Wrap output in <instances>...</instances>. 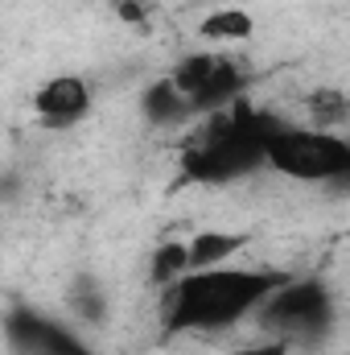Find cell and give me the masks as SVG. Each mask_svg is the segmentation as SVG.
<instances>
[{
  "mask_svg": "<svg viewBox=\"0 0 350 355\" xmlns=\"http://www.w3.org/2000/svg\"><path fill=\"white\" fill-rule=\"evenodd\" d=\"M284 272H252V268H194L177 277L165 297V335L181 331H223L260 310V302L280 289Z\"/></svg>",
  "mask_w": 350,
  "mask_h": 355,
  "instance_id": "obj_1",
  "label": "cell"
},
{
  "mask_svg": "<svg viewBox=\"0 0 350 355\" xmlns=\"http://www.w3.org/2000/svg\"><path fill=\"white\" fill-rule=\"evenodd\" d=\"M264 166H272L276 174H284V178H301V182L347 178L350 174V145L338 132L280 124L268 137V145H264Z\"/></svg>",
  "mask_w": 350,
  "mask_h": 355,
  "instance_id": "obj_2",
  "label": "cell"
},
{
  "mask_svg": "<svg viewBox=\"0 0 350 355\" xmlns=\"http://www.w3.org/2000/svg\"><path fill=\"white\" fill-rule=\"evenodd\" d=\"M260 322L280 339L322 335L334 322V297L322 281H284L260 302Z\"/></svg>",
  "mask_w": 350,
  "mask_h": 355,
  "instance_id": "obj_3",
  "label": "cell"
},
{
  "mask_svg": "<svg viewBox=\"0 0 350 355\" xmlns=\"http://www.w3.org/2000/svg\"><path fill=\"white\" fill-rule=\"evenodd\" d=\"M4 339L17 355H91L79 335H71L62 322L37 314V310H8L4 314Z\"/></svg>",
  "mask_w": 350,
  "mask_h": 355,
  "instance_id": "obj_4",
  "label": "cell"
},
{
  "mask_svg": "<svg viewBox=\"0 0 350 355\" xmlns=\"http://www.w3.org/2000/svg\"><path fill=\"white\" fill-rule=\"evenodd\" d=\"M91 83L79 75H54L46 79L37 95H33V116L42 128H54V132H66L75 128L79 120H87L91 112Z\"/></svg>",
  "mask_w": 350,
  "mask_h": 355,
  "instance_id": "obj_5",
  "label": "cell"
},
{
  "mask_svg": "<svg viewBox=\"0 0 350 355\" xmlns=\"http://www.w3.org/2000/svg\"><path fill=\"white\" fill-rule=\"evenodd\" d=\"M243 87H248V71H243L235 58L219 54L214 67H210V75H206V83H202V91L190 99V112H202V116L223 112V107H231V103L239 99Z\"/></svg>",
  "mask_w": 350,
  "mask_h": 355,
  "instance_id": "obj_6",
  "label": "cell"
},
{
  "mask_svg": "<svg viewBox=\"0 0 350 355\" xmlns=\"http://www.w3.org/2000/svg\"><path fill=\"white\" fill-rule=\"evenodd\" d=\"M243 244H248L243 232H198V236L185 244L190 272H194V268H219L227 257H235Z\"/></svg>",
  "mask_w": 350,
  "mask_h": 355,
  "instance_id": "obj_7",
  "label": "cell"
},
{
  "mask_svg": "<svg viewBox=\"0 0 350 355\" xmlns=\"http://www.w3.org/2000/svg\"><path fill=\"white\" fill-rule=\"evenodd\" d=\"M252 33H256V21H252V12H243V8L206 12L202 25H198V37H206V42H248Z\"/></svg>",
  "mask_w": 350,
  "mask_h": 355,
  "instance_id": "obj_8",
  "label": "cell"
},
{
  "mask_svg": "<svg viewBox=\"0 0 350 355\" xmlns=\"http://www.w3.org/2000/svg\"><path fill=\"white\" fill-rule=\"evenodd\" d=\"M145 116H149L153 124H181V120H190L194 112H190V103L174 91L169 79H157L153 87L145 91Z\"/></svg>",
  "mask_w": 350,
  "mask_h": 355,
  "instance_id": "obj_9",
  "label": "cell"
},
{
  "mask_svg": "<svg viewBox=\"0 0 350 355\" xmlns=\"http://www.w3.org/2000/svg\"><path fill=\"white\" fill-rule=\"evenodd\" d=\"M214 50H202V54H185L181 62H177L174 71H169V83H174V91L190 103L198 91H202V83H206V75H210V67H214Z\"/></svg>",
  "mask_w": 350,
  "mask_h": 355,
  "instance_id": "obj_10",
  "label": "cell"
},
{
  "mask_svg": "<svg viewBox=\"0 0 350 355\" xmlns=\"http://www.w3.org/2000/svg\"><path fill=\"white\" fill-rule=\"evenodd\" d=\"M350 112V99L347 91L338 87H317L313 95H309V120H313V128L317 132H330L334 124H342Z\"/></svg>",
  "mask_w": 350,
  "mask_h": 355,
  "instance_id": "obj_11",
  "label": "cell"
},
{
  "mask_svg": "<svg viewBox=\"0 0 350 355\" xmlns=\"http://www.w3.org/2000/svg\"><path fill=\"white\" fill-rule=\"evenodd\" d=\"M153 281L157 285H174L177 277H185L190 272V257H185V244L181 240H169V244H161L157 252H153Z\"/></svg>",
  "mask_w": 350,
  "mask_h": 355,
  "instance_id": "obj_12",
  "label": "cell"
},
{
  "mask_svg": "<svg viewBox=\"0 0 350 355\" xmlns=\"http://www.w3.org/2000/svg\"><path fill=\"white\" fill-rule=\"evenodd\" d=\"M71 306H75V314L87 318V322H103V318H107V302H103V293H99V285H95L91 277H79V281H75Z\"/></svg>",
  "mask_w": 350,
  "mask_h": 355,
  "instance_id": "obj_13",
  "label": "cell"
},
{
  "mask_svg": "<svg viewBox=\"0 0 350 355\" xmlns=\"http://www.w3.org/2000/svg\"><path fill=\"white\" fill-rule=\"evenodd\" d=\"M231 355H288V339H272V343H252V347H239Z\"/></svg>",
  "mask_w": 350,
  "mask_h": 355,
  "instance_id": "obj_14",
  "label": "cell"
},
{
  "mask_svg": "<svg viewBox=\"0 0 350 355\" xmlns=\"http://www.w3.org/2000/svg\"><path fill=\"white\" fill-rule=\"evenodd\" d=\"M116 12H120L124 21H132V25H136V21H145V8H140L136 0H116Z\"/></svg>",
  "mask_w": 350,
  "mask_h": 355,
  "instance_id": "obj_15",
  "label": "cell"
}]
</instances>
